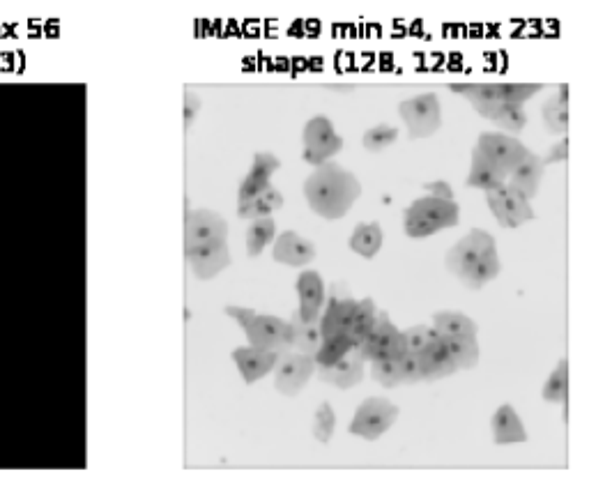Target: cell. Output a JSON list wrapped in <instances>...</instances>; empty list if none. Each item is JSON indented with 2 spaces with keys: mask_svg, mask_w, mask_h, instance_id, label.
I'll return each mask as SVG.
<instances>
[{
  "mask_svg": "<svg viewBox=\"0 0 589 481\" xmlns=\"http://www.w3.org/2000/svg\"><path fill=\"white\" fill-rule=\"evenodd\" d=\"M304 196L309 208L323 219H343L362 196V185L353 173L334 159L313 171L304 182Z\"/></svg>",
  "mask_w": 589,
  "mask_h": 481,
  "instance_id": "obj_1",
  "label": "cell"
},
{
  "mask_svg": "<svg viewBox=\"0 0 589 481\" xmlns=\"http://www.w3.org/2000/svg\"><path fill=\"white\" fill-rule=\"evenodd\" d=\"M226 316H231L235 323L247 334L249 346L267 353H279L281 357L290 353V323L277 316H260L254 309L226 307Z\"/></svg>",
  "mask_w": 589,
  "mask_h": 481,
  "instance_id": "obj_2",
  "label": "cell"
},
{
  "mask_svg": "<svg viewBox=\"0 0 589 481\" xmlns=\"http://www.w3.org/2000/svg\"><path fill=\"white\" fill-rule=\"evenodd\" d=\"M353 353L366 364L382 360H401V357L408 353V348H405L403 332L389 320V313L378 311L373 330L366 334L364 341L359 343Z\"/></svg>",
  "mask_w": 589,
  "mask_h": 481,
  "instance_id": "obj_3",
  "label": "cell"
},
{
  "mask_svg": "<svg viewBox=\"0 0 589 481\" xmlns=\"http://www.w3.org/2000/svg\"><path fill=\"white\" fill-rule=\"evenodd\" d=\"M527 145L518 141L516 136L509 134H497V132H484L479 134L477 143H474L472 155L484 159L486 164H491L495 171L507 175L516 169V166L527 157Z\"/></svg>",
  "mask_w": 589,
  "mask_h": 481,
  "instance_id": "obj_4",
  "label": "cell"
},
{
  "mask_svg": "<svg viewBox=\"0 0 589 481\" xmlns=\"http://www.w3.org/2000/svg\"><path fill=\"white\" fill-rule=\"evenodd\" d=\"M399 116L408 127V139H428L442 127V106L438 95L424 93L399 104Z\"/></svg>",
  "mask_w": 589,
  "mask_h": 481,
  "instance_id": "obj_5",
  "label": "cell"
},
{
  "mask_svg": "<svg viewBox=\"0 0 589 481\" xmlns=\"http://www.w3.org/2000/svg\"><path fill=\"white\" fill-rule=\"evenodd\" d=\"M396 417H399V408L392 401L382 399V396H371L357 408L353 422L348 426V433L364 440H378L380 435L392 429Z\"/></svg>",
  "mask_w": 589,
  "mask_h": 481,
  "instance_id": "obj_6",
  "label": "cell"
},
{
  "mask_svg": "<svg viewBox=\"0 0 589 481\" xmlns=\"http://www.w3.org/2000/svg\"><path fill=\"white\" fill-rule=\"evenodd\" d=\"M493 251H497L493 235L481 231V228H472L463 240H458L454 247L447 251L445 265L458 281H465L472 267L486 254H493Z\"/></svg>",
  "mask_w": 589,
  "mask_h": 481,
  "instance_id": "obj_7",
  "label": "cell"
},
{
  "mask_svg": "<svg viewBox=\"0 0 589 481\" xmlns=\"http://www.w3.org/2000/svg\"><path fill=\"white\" fill-rule=\"evenodd\" d=\"M304 162L311 166H323L332 162L336 152H341L343 139L334 132L332 120L327 116H313L307 125H304Z\"/></svg>",
  "mask_w": 589,
  "mask_h": 481,
  "instance_id": "obj_8",
  "label": "cell"
},
{
  "mask_svg": "<svg viewBox=\"0 0 589 481\" xmlns=\"http://www.w3.org/2000/svg\"><path fill=\"white\" fill-rule=\"evenodd\" d=\"M486 203L491 208L493 217L500 221V226L504 228H518L523 226L525 221L537 219L534 210L530 208V201H525L514 187H509L504 182L502 187L493 189V192H486Z\"/></svg>",
  "mask_w": 589,
  "mask_h": 481,
  "instance_id": "obj_9",
  "label": "cell"
},
{
  "mask_svg": "<svg viewBox=\"0 0 589 481\" xmlns=\"http://www.w3.org/2000/svg\"><path fill=\"white\" fill-rule=\"evenodd\" d=\"M313 373H316V362L313 357L300 355V353H288L274 366V387L283 396H297L309 383Z\"/></svg>",
  "mask_w": 589,
  "mask_h": 481,
  "instance_id": "obj_10",
  "label": "cell"
},
{
  "mask_svg": "<svg viewBox=\"0 0 589 481\" xmlns=\"http://www.w3.org/2000/svg\"><path fill=\"white\" fill-rule=\"evenodd\" d=\"M185 258L191 267V272L196 274V279L210 281L231 267V251H228L226 242H205L196 244V247H185Z\"/></svg>",
  "mask_w": 589,
  "mask_h": 481,
  "instance_id": "obj_11",
  "label": "cell"
},
{
  "mask_svg": "<svg viewBox=\"0 0 589 481\" xmlns=\"http://www.w3.org/2000/svg\"><path fill=\"white\" fill-rule=\"evenodd\" d=\"M217 240H228V221L219 212L208 208L185 212V247H196V244Z\"/></svg>",
  "mask_w": 589,
  "mask_h": 481,
  "instance_id": "obj_12",
  "label": "cell"
},
{
  "mask_svg": "<svg viewBox=\"0 0 589 481\" xmlns=\"http://www.w3.org/2000/svg\"><path fill=\"white\" fill-rule=\"evenodd\" d=\"M297 295H300V309L297 320L300 323H318L320 311L325 307V281L316 270H304L297 277Z\"/></svg>",
  "mask_w": 589,
  "mask_h": 481,
  "instance_id": "obj_13",
  "label": "cell"
},
{
  "mask_svg": "<svg viewBox=\"0 0 589 481\" xmlns=\"http://www.w3.org/2000/svg\"><path fill=\"white\" fill-rule=\"evenodd\" d=\"M272 258L288 267H304L313 263V258H316V247H313L311 240L302 238L300 233L283 231L272 242Z\"/></svg>",
  "mask_w": 589,
  "mask_h": 481,
  "instance_id": "obj_14",
  "label": "cell"
},
{
  "mask_svg": "<svg viewBox=\"0 0 589 481\" xmlns=\"http://www.w3.org/2000/svg\"><path fill=\"white\" fill-rule=\"evenodd\" d=\"M231 357L247 385H254L258 380H263L267 373L274 371V366L281 360L279 353H267V350H256L251 346L235 348Z\"/></svg>",
  "mask_w": 589,
  "mask_h": 481,
  "instance_id": "obj_15",
  "label": "cell"
},
{
  "mask_svg": "<svg viewBox=\"0 0 589 481\" xmlns=\"http://www.w3.org/2000/svg\"><path fill=\"white\" fill-rule=\"evenodd\" d=\"M435 332V330H433ZM419 366H422V380H442L454 376L458 371L451 355L447 353L445 343L440 341L438 332L433 334L431 341L426 343V348L417 355Z\"/></svg>",
  "mask_w": 589,
  "mask_h": 481,
  "instance_id": "obj_16",
  "label": "cell"
},
{
  "mask_svg": "<svg viewBox=\"0 0 589 481\" xmlns=\"http://www.w3.org/2000/svg\"><path fill=\"white\" fill-rule=\"evenodd\" d=\"M543 173H546V166H543L541 157L534 155V152L530 150L523 162H520L516 169L509 173L507 185L514 187L516 192L525 198V201H532V198L539 194Z\"/></svg>",
  "mask_w": 589,
  "mask_h": 481,
  "instance_id": "obj_17",
  "label": "cell"
},
{
  "mask_svg": "<svg viewBox=\"0 0 589 481\" xmlns=\"http://www.w3.org/2000/svg\"><path fill=\"white\" fill-rule=\"evenodd\" d=\"M449 90L468 99L472 109L486 120L502 104L500 93H497V83H451Z\"/></svg>",
  "mask_w": 589,
  "mask_h": 481,
  "instance_id": "obj_18",
  "label": "cell"
},
{
  "mask_svg": "<svg viewBox=\"0 0 589 481\" xmlns=\"http://www.w3.org/2000/svg\"><path fill=\"white\" fill-rule=\"evenodd\" d=\"M316 373L318 378L327 385H334L339 389H350L362 383L364 362L359 360L355 353H350L348 357H343L341 362H336L332 366H316Z\"/></svg>",
  "mask_w": 589,
  "mask_h": 481,
  "instance_id": "obj_19",
  "label": "cell"
},
{
  "mask_svg": "<svg viewBox=\"0 0 589 481\" xmlns=\"http://www.w3.org/2000/svg\"><path fill=\"white\" fill-rule=\"evenodd\" d=\"M408 210L426 217L440 228H454L458 226V221H461V208H458L456 201H442V198L433 196L417 198V201H412Z\"/></svg>",
  "mask_w": 589,
  "mask_h": 481,
  "instance_id": "obj_20",
  "label": "cell"
},
{
  "mask_svg": "<svg viewBox=\"0 0 589 481\" xmlns=\"http://www.w3.org/2000/svg\"><path fill=\"white\" fill-rule=\"evenodd\" d=\"M491 429H493V442L495 445H516V442H525L527 440V431L523 426V419L518 417V412L504 403L495 410V415L491 419Z\"/></svg>",
  "mask_w": 589,
  "mask_h": 481,
  "instance_id": "obj_21",
  "label": "cell"
},
{
  "mask_svg": "<svg viewBox=\"0 0 589 481\" xmlns=\"http://www.w3.org/2000/svg\"><path fill=\"white\" fill-rule=\"evenodd\" d=\"M433 330L440 337H465V339H477L479 327L470 316H465L461 311H438L433 316Z\"/></svg>",
  "mask_w": 589,
  "mask_h": 481,
  "instance_id": "obj_22",
  "label": "cell"
},
{
  "mask_svg": "<svg viewBox=\"0 0 589 481\" xmlns=\"http://www.w3.org/2000/svg\"><path fill=\"white\" fill-rule=\"evenodd\" d=\"M543 125L550 134H566L569 132V86L562 83L557 97H550L546 104L541 106Z\"/></svg>",
  "mask_w": 589,
  "mask_h": 481,
  "instance_id": "obj_23",
  "label": "cell"
},
{
  "mask_svg": "<svg viewBox=\"0 0 589 481\" xmlns=\"http://www.w3.org/2000/svg\"><path fill=\"white\" fill-rule=\"evenodd\" d=\"M382 228L378 221H371V224H357V228L350 235L348 240V247L350 251H355L357 256L362 258H376V254L382 247Z\"/></svg>",
  "mask_w": 589,
  "mask_h": 481,
  "instance_id": "obj_24",
  "label": "cell"
},
{
  "mask_svg": "<svg viewBox=\"0 0 589 481\" xmlns=\"http://www.w3.org/2000/svg\"><path fill=\"white\" fill-rule=\"evenodd\" d=\"M440 337V334H438ZM440 341L445 343L447 353L451 355V360H454L456 369L458 371H468L474 369V366L479 364V357H481V350H479V343L477 339H465V337H440Z\"/></svg>",
  "mask_w": 589,
  "mask_h": 481,
  "instance_id": "obj_25",
  "label": "cell"
},
{
  "mask_svg": "<svg viewBox=\"0 0 589 481\" xmlns=\"http://www.w3.org/2000/svg\"><path fill=\"white\" fill-rule=\"evenodd\" d=\"M290 323V346L297 348V353L300 355H307L313 357L318 353L320 343V332H318V323H300L297 316H293V320H288Z\"/></svg>",
  "mask_w": 589,
  "mask_h": 481,
  "instance_id": "obj_26",
  "label": "cell"
},
{
  "mask_svg": "<svg viewBox=\"0 0 589 481\" xmlns=\"http://www.w3.org/2000/svg\"><path fill=\"white\" fill-rule=\"evenodd\" d=\"M507 182V175H502L500 171H495L491 164H486L484 159H479L477 155H472V169L468 180H465V187L470 189H481V192H493V189L502 187Z\"/></svg>",
  "mask_w": 589,
  "mask_h": 481,
  "instance_id": "obj_27",
  "label": "cell"
},
{
  "mask_svg": "<svg viewBox=\"0 0 589 481\" xmlns=\"http://www.w3.org/2000/svg\"><path fill=\"white\" fill-rule=\"evenodd\" d=\"M274 238H277V221L272 217L251 221V226L247 228V254L251 258L260 256L267 244L274 242Z\"/></svg>",
  "mask_w": 589,
  "mask_h": 481,
  "instance_id": "obj_28",
  "label": "cell"
},
{
  "mask_svg": "<svg viewBox=\"0 0 589 481\" xmlns=\"http://www.w3.org/2000/svg\"><path fill=\"white\" fill-rule=\"evenodd\" d=\"M376 302L371 297H364V300H357V309L353 316V325H350L348 339L353 341V350L364 341L366 334L373 330V323H376Z\"/></svg>",
  "mask_w": 589,
  "mask_h": 481,
  "instance_id": "obj_29",
  "label": "cell"
},
{
  "mask_svg": "<svg viewBox=\"0 0 589 481\" xmlns=\"http://www.w3.org/2000/svg\"><path fill=\"white\" fill-rule=\"evenodd\" d=\"M350 353H353V341L348 339V334H336V337L320 343L318 353L313 355V362H316V366H332Z\"/></svg>",
  "mask_w": 589,
  "mask_h": 481,
  "instance_id": "obj_30",
  "label": "cell"
},
{
  "mask_svg": "<svg viewBox=\"0 0 589 481\" xmlns=\"http://www.w3.org/2000/svg\"><path fill=\"white\" fill-rule=\"evenodd\" d=\"M491 122H495L497 127L504 129V132L509 134H520L527 125V113L523 106H516V104H500L497 109L491 113Z\"/></svg>",
  "mask_w": 589,
  "mask_h": 481,
  "instance_id": "obj_31",
  "label": "cell"
},
{
  "mask_svg": "<svg viewBox=\"0 0 589 481\" xmlns=\"http://www.w3.org/2000/svg\"><path fill=\"white\" fill-rule=\"evenodd\" d=\"M500 270H502L500 256H497V251H493V254H486L477 265L472 267L463 284L472 290H479L484 288L488 281H493L497 274H500Z\"/></svg>",
  "mask_w": 589,
  "mask_h": 481,
  "instance_id": "obj_32",
  "label": "cell"
},
{
  "mask_svg": "<svg viewBox=\"0 0 589 481\" xmlns=\"http://www.w3.org/2000/svg\"><path fill=\"white\" fill-rule=\"evenodd\" d=\"M566 396H569V362L560 360L543 385V399L548 403H566Z\"/></svg>",
  "mask_w": 589,
  "mask_h": 481,
  "instance_id": "obj_33",
  "label": "cell"
},
{
  "mask_svg": "<svg viewBox=\"0 0 589 481\" xmlns=\"http://www.w3.org/2000/svg\"><path fill=\"white\" fill-rule=\"evenodd\" d=\"M396 139H399V127L387 125V122H380V125L366 129L362 136V145L366 152H382L387 150Z\"/></svg>",
  "mask_w": 589,
  "mask_h": 481,
  "instance_id": "obj_34",
  "label": "cell"
},
{
  "mask_svg": "<svg viewBox=\"0 0 589 481\" xmlns=\"http://www.w3.org/2000/svg\"><path fill=\"white\" fill-rule=\"evenodd\" d=\"M541 83H497V93L504 104H516L523 106L527 99H532L537 93H541Z\"/></svg>",
  "mask_w": 589,
  "mask_h": 481,
  "instance_id": "obj_35",
  "label": "cell"
},
{
  "mask_svg": "<svg viewBox=\"0 0 589 481\" xmlns=\"http://www.w3.org/2000/svg\"><path fill=\"white\" fill-rule=\"evenodd\" d=\"M440 231L442 228L438 224H433V221H428L426 217L417 215V212L412 210L403 212V233L408 235V238H431V235Z\"/></svg>",
  "mask_w": 589,
  "mask_h": 481,
  "instance_id": "obj_36",
  "label": "cell"
},
{
  "mask_svg": "<svg viewBox=\"0 0 589 481\" xmlns=\"http://www.w3.org/2000/svg\"><path fill=\"white\" fill-rule=\"evenodd\" d=\"M334 426H336V415L330 403H320L316 415H313V438L318 442H330L334 435Z\"/></svg>",
  "mask_w": 589,
  "mask_h": 481,
  "instance_id": "obj_37",
  "label": "cell"
},
{
  "mask_svg": "<svg viewBox=\"0 0 589 481\" xmlns=\"http://www.w3.org/2000/svg\"><path fill=\"white\" fill-rule=\"evenodd\" d=\"M339 300L341 297H330V300H325V311H320L323 316L318 320V332H320V339L327 341L339 334Z\"/></svg>",
  "mask_w": 589,
  "mask_h": 481,
  "instance_id": "obj_38",
  "label": "cell"
},
{
  "mask_svg": "<svg viewBox=\"0 0 589 481\" xmlns=\"http://www.w3.org/2000/svg\"><path fill=\"white\" fill-rule=\"evenodd\" d=\"M371 378L376 380L378 385L392 389L401 385V371H399V360H382V362H371Z\"/></svg>",
  "mask_w": 589,
  "mask_h": 481,
  "instance_id": "obj_39",
  "label": "cell"
},
{
  "mask_svg": "<svg viewBox=\"0 0 589 481\" xmlns=\"http://www.w3.org/2000/svg\"><path fill=\"white\" fill-rule=\"evenodd\" d=\"M433 334H435L433 327H428V325H415V327H410V330H405L403 339H405V348H408V353H412V355L422 353V350L426 348V343L431 341Z\"/></svg>",
  "mask_w": 589,
  "mask_h": 481,
  "instance_id": "obj_40",
  "label": "cell"
},
{
  "mask_svg": "<svg viewBox=\"0 0 589 481\" xmlns=\"http://www.w3.org/2000/svg\"><path fill=\"white\" fill-rule=\"evenodd\" d=\"M281 169V162L277 157L272 155V152H256L254 155V162H251V171L258 175V178H265V180H272V175Z\"/></svg>",
  "mask_w": 589,
  "mask_h": 481,
  "instance_id": "obj_41",
  "label": "cell"
},
{
  "mask_svg": "<svg viewBox=\"0 0 589 481\" xmlns=\"http://www.w3.org/2000/svg\"><path fill=\"white\" fill-rule=\"evenodd\" d=\"M270 185H272V180L258 178V175L249 173L247 178L242 180L240 189H237V201H254V198H258L260 194H263Z\"/></svg>",
  "mask_w": 589,
  "mask_h": 481,
  "instance_id": "obj_42",
  "label": "cell"
},
{
  "mask_svg": "<svg viewBox=\"0 0 589 481\" xmlns=\"http://www.w3.org/2000/svg\"><path fill=\"white\" fill-rule=\"evenodd\" d=\"M399 371H401V385L422 383V366H419L417 355L405 353L399 360Z\"/></svg>",
  "mask_w": 589,
  "mask_h": 481,
  "instance_id": "obj_43",
  "label": "cell"
},
{
  "mask_svg": "<svg viewBox=\"0 0 589 481\" xmlns=\"http://www.w3.org/2000/svg\"><path fill=\"white\" fill-rule=\"evenodd\" d=\"M237 217L247 219V221H256V219L272 217V210L267 208L260 198H254V201H237Z\"/></svg>",
  "mask_w": 589,
  "mask_h": 481,
  "instance_id": "obj_44",
  "label": "cell"
},
{
  "mask_svg": "<svg viewBox=\"0 0 589 481\" xmlns=\"http://www.w3.org/2000/svg\"><path fill=\"white\" fill-rule=\"evenodd\" d=\"M357 309V300L353 297H341L339 300V334H348L350 325H353V316Z\"/></svg>",
  "mask_w": 589,
  "mask_h": 481,
  "instance_id": "obj_45",
  "label": "cell"
},
{
  "mask_svg": "<svg viewBox=\"0 0 589 481\" xmlns=\"http://www.w3.org/2000/svg\"><path fill=\"white\" fill-rule=\"evenodd\" d=\"M201 97L191 93V90H185V106H182V125H185V132L191 127V122L198 116V111H201Z\"/></svg>",
  "mask_w": 589,
  "mask_h": 481,
  "instance_id": "obj_46",
  "label": "cell"
},
{
  "mask_svg": "<svg viewBox=\"0 0 589 481\" xmlns=\"http://www.w3.org/2000/svg\"><path fill=\"white\" fill-rule=\"evenodd\" d=\"M569 159V139L566 136H562L560 141H557L555 145H550L548 155L541 157L543 166H550V164H560V162H566Z\"/></svg>",
  "mask_w": 589,
  "mask_h": 481,
  "instance_id": "obj_47",
  "label": "cell"
},
{
  "mask_svg": "<svg viewBox=\"0 0 589 481\" xmlns=\"http://www.w3.org/2000/svg\"><path fill=\"white\" fill-rule=\"evenodd\" d=\"M426 189V196H433V198H442V201H454V189L447 180H435V182H426L424 185Z\"/></svg>",
  "mask_w": 589,
  "mask_h": 481,
  "instance_id": "obj_48",
  "label": "cell"
},
{
  "mask_svg": "<svg viewBox=\"0 0 589 481\" xmlns=\"http://www.w3.org/2000/svg\"><path fill=\"white\" fill-rule=\"evenodd\" d=\"M258 198H260V201H263V203L267 205V208H270L272 212H274V210H281V208H283V203H286V198H283V194H281L279 189L274 187V185L267 187L265 192L260 194Z\"/></svg>",
  "mask_w": 589,
  "mask_h": 481,
  "instance_id": "obj_49",
  "label": "cell"
}]
</instances>
